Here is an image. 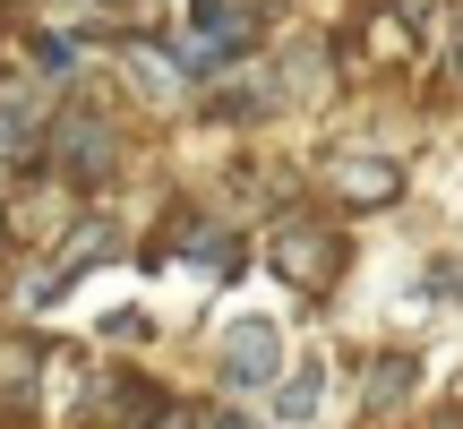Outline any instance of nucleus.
<instances>
[{"label": "nucleus", "instance_id": "15", "mask_svg": "<svg viewBox=\"0 0 463 429\" xmlns=\"http://www.w3.org/2000/svg\"><path fill=\"white\" fill-rule=\"evenodd\" d=\"M447 69H455V86H463V34H455V52H447Z\"/></svg>", "mask_w": 463, "mask_h": 429}, {"label": "nucleus", "instance_id": "13", "mask_svg": "<svg viewBox=\"0 0 463 429\" xmlns=\"http://www.w3.org/2000/svg\"><path fill=\"white\" fill-rule=\"evenodd\" d=\"M395 17L403 26H438V0H395Z\"/></svg>", "mask_w": 463, "mask_h": 429}, {"label": "nucleus", "instance_id": "4", "mask_svg": "<svg viewBox=\"0 0 463 429\" xmlns=\"http://www.w3.org/2000/svg\"><path fill=\"white\" fill-rule=\"evenodd\" d=\"M223 378L232 386H275L283 378V335H275V318H258V310L223 318Z\"/></svg>", "mask_w": 463, "mask_h": 429}, {"label": "nucleus", "instance_id": "14", "mask_svg": "<svg viewBox=\"0 0 463 429\" xmlns=\"http://www.w3.org/2000/svg\"><path fill=\"white\" fill-rule=\"evenodd\" d=\"M206 429H249V421L241 413H206Z\"/></svg>", "mask_w": 463, "mask_h": 429}, {"label": "nucleus", "instance_id": "10", "mask_svg": "<svg viewBox=\"0 0 463 429\" xmlns=\"http://www.w3.org/2000/svg\"><path fill=\"white\" fill-rule=\"evenodd\" d=\"M26 69L34 78H69V69H78V43H69V34H26Z\"/></svg>", "mask_w": 463, "mask_h": 429}, {"label": "nucleus", "instance_id": "2", "mask_svg": "<svg viewBox=\"0 0 463 429\" xmlns=\"http://www.w3.org/2000/svg\"><path fill=\"white\" fill-rule=\"evenodd\" d=\"M266 266H275L292 292H326V283L344 275V241H335L326 224H309V214H292V224L266 241Z\"/></svg>", "mask_w": 463, "mask_h": 429}, {"label": "nucleus", "instance_id": "6", "mask_svg": "<svg viewBox=\"0 0 463 429\" xmlns=\"http://www.w3.org/2000/svg\"><path fill=\"white\" fill-rule=\"evenodd\" d=\"M120 69H129V86H137V95H146V103H181V61H172V52L164 43H120Z\"/></svg>", "mask_w": 463, "mask_h": 429}, {"label": "nucleus", "instance_id": "7", "mask_svg": "<svg viewBox=\"0 0 463 429\" xmlns=\"http://www.w3.org/2000/svg\"><path fill=\"white\" fill-rule=\"evenodd\" d=\"M61 198H52V189H17L9 206H0V241H34V232H61Z\"/></svg>", "mask_w": 463, "mask_h": 429}, {"label": "nucleus", "instance_id": "16", "mask_svg": "<svg viewBox=\"0 0 463 429\" xmlns=\"http://www.w3.org/2000/svg\"><path fill=\"white\" fill-rule=\"evenodd\" d=\"M430 429H463V413H438V421H430Z\"/></svg>", "mask_w": 463, "mask_h": 429}, {"label": "nucleus", "instance_id": "9", "mask_svg": "<svg viewBox=\"0 0 463 429\" xmlns=\"http://www.w3.org/2000/svg\"><path fill=\"white\" fill-rule=\"evenodd\" d=\"M412 378H420V369H412V352L378 361V369H369V413H395V404H403V386H412Z\"/></svg>", "mask_w": 463, "mask_h": 429}, {"label": "nucleus", "instance_id": "12", "mask_svg": "<svg viewBox=\"0 0 463 429\" xmlns=\"http://www.w3.org/2000/svg\"><path fill=\"white\" fill-rule=\"evenodd\" d=\"M146 429H206V413H181V404H155Z\"/></svg>", "mask_w": 463, "mask_h": 429}, {"label": "nucleus", "instance_id": "3", "mask_svg": "<svg viewBox=\"0 0 463 429\" xmlns=\"http://www.w3.org/2000/svg\"><path fill=\"white\" fill-rule=\"evenodd\" d=\"M43 155H52L61 181H112V120L86 112V103H69V112L43 129Z\"/></svg>", "mask_w": 463, "mask_h": 429}, {"label": "nucleus", "instance_id": "8", "mask_svg": "<svg viewBox=\"0 0 463 429\" xmlns=\"http://www.w3.org/2000/svg\"><path fill=\"white\" fill-rule=\"evenodd\" d=\"M317 404H326V361L292 369V378H283V396H275V413H283V421H317Z\"/></svg>", "mask_w": 463, "mask_h": 429}, {"label": "nucleus", "instance_id": "11", "mask_svg": "<svg viewBox=\"0 0 463 429\" xmlns=\"http://www.w3.org/2000/svg\"><path fill=\"white\" fill-rule=\"evenodd\" d=\"M34 138H43V129H34V112H26V95H0V155H26Z\"/></svg>", "mask_w": 463, "mask_h": 429}, {"label": "nucleus", "instance_id": "5", "mask_svg": "<svg viewBox=\"0 0 463 429\" xmlns=\"http://www.w3.org/2000/svg\"><path fill=\"white\" fill-rule=\"evenodd\" d=\"M326 189H335L344 206H395L403 172L386 164V155H326Z\"/></svg>", "mask_w": 463, "mask_h": 429}, {"label": "nucleus", "instance_id": "1", "mask_svg": "<svg viewBox=\"0 0 463 429\" xmlns=\"http://www.w3.org/2000/svg\"><path fill=\"white\" fill-rule=\"evenodd\" d=\"M112 249H120V232L103 224V214H86V224L69 232L61 249H52V266H34V275L17 283V310H52V300H61L69 283L86 275V266H103V258H112Z\"/></svg>", "mask_w": 463, "mask_h": 429}]
</instances>
